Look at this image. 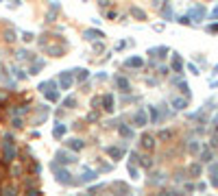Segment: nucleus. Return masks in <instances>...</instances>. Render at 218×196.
<instances>
[{
  "label": "nucleus",
  "instance_id": "1",
  "mask_svg": "<svg viewBox=\"0 0 218 196\" xmlns=\"http://www.w3.org/2000/svg\"><path fill=\"white\" fill-rule=\"evenodd\" d=\"M52 172H54V176H57L61 183H70V179H68L70 174L63 170V168H59V163H52Z\"/></svg>",
  "mask_w": 218,
  "mask_h": 196
},
{
  "label": "nucleus",
  "instance_id": "2",
  "mask_svg": "<svg viewBox=\"0 0 218 196\" xmlns=\"http://www.w3.org/2000/svg\"><path fill=\"white\" fill-rule=\"evenodd\" d=\"M54 157H57V161H54V163H72V161H76V159H74L72 155L63 153V151H59L57 155H54Z\"/></svg>",
  "mask_w": 218,
  "mask_h": 196
},
{
  "label": "nucleus",
  "instance_id": "3",
  "mask_svg": "<svg viewBox=\"0 0 218 196\" xmlns=\"http://www.w3.org/2000/svg\"><path fill=\"white\" fill-rule=\"evenodd\" d=\"M59 83H61V89H68V87H70V83H72V74H70V72H61Z\"/></svg>",
  "mask_w": 218,
  "mask_h": 196
},
{
  "label": "nucleus",
  "instance_id": "4",
  "mask_svg": "<svg viewBox=\"0 0 218 196\" xmlns=\"http://www.w3.org/2000/svg\"><path fill=\"white\" fill-rule=\"evenodd\" d=\"M133 122H135V126H144L146 124V114H144V111H138L135 118H133Z\"/></svg>",
  "mask_w": 218,
  "mask_h": 196
},
{
  "label": "nucleus",
  "instance_id": "5",
  "mask_svg": "<svg viewBox=\"0 0 218 196\" xmlns=\"http://www.w3.org/2000/svg\"><path fill=\"white\" fill-rule=\"evenodd\" d=\"M63 133H66V126H63V124H54V129H52V135H54V137H61Z\"/></svg>",
  "mask_w": 218,
  "mask_h": 196
},
{
  "label": "nucleus",
  "instance_id": "6",
  "mask_svg": "<svg viewBox=\"0 0 218 196\" xmlns=\"http://www.w3.org/2000/svg\"><path fill=\"white\" fill-rule=\"evenodd\" d=\"M85 37H87V39H101V37H105V35H103L101 31H87Z\"/></svg>",
  "mask_w": 218,
  "mask_h": 196
},
{
  "label": "nucleus",
  "instance_id": "7",
  "mask_svg": "<svg viewBox=\"0 0 218 196\" xmlns=\"http://www.w3.org/2000/svg\"><path fill=\"white\" fill-rule=\"evenodd\" d=\"M103 102H105V109L107 111L114 109V96H103Z\"/></svg>",
  "mask_w": 218,
  "mask_h": 196
},
{
  "label": "nucleus",
  "instance_id": "8",
  "mask_svg": "<svg viewBox=\"0 0 218 196\" xmlns=\"http://www.w3.org/2000/svg\"><path fill=\"white\" fill-rule=\"evenodd\" d=\"M68 146H70V148H74V151H81V148H83V142H81V139H70Z\"/></svg>",
  "mask_w": 218,
  "mask_h": 196
},
{
  "label": "nucleus",
  "instance_id": "9",
  "mask_svg": "<svg viewBox=\"0 0 218 196\" xmlns=\"http://www.w3.org/2000/svg\"><path fill=\"white\" fill-rule=\"evenodd\" d=\"M126 65H129V68H140V65H142V59H140V57H133V59L126 61Z\"/></svg>",
  "mask_w": 218,
  "mask_h": 196
},
{
  "label": "nucleus",
  "instance_id": "10",
  "mask_svg": "<svg viewBox=\"0 0 218 196\" xmlns=\"http://www.w3.org/2000/svg\"><path fill=\"white\" fill-rule=\"evenodd\" d=\"M94 179H96L94 170H83V181H94Z\"/></svg>",
  "mask_w": 218,
  "mask_h": 196
},
{
  "label": "nucleus",
  "instance_id": "11",
  "mask_svg": "<svg viewBox=\"0 0 218 196\" xmlns=\"http://www.w3.org/2000/svg\"><path fill=\"white\" fill-rule=\"evenodd\" d=\"M118 85H120V89H129V81H126V79H122V76H118Z\"/></svg>",
  "mask_w": 218,
  "mask_h": 196
},
{
  "label": "nucleus",
  "instance_id": "12",
  "mask_svg": "<svg viewBox=\"0 0 218 196\" xmlns=\"http://www.w3.org/2000/svg\"><path fill=\"white\" fill-rule=\"evenodd\" d=\"M107 153H109V155H111V157H114V159H118V157H120V155H122L120 151H118V148H107Z\"/></svg>",
  "mask_w": 218,
  "mask_h": 196
},
{
  "label": "nucleus",
  "instance_id": "13",
  "mask_svg": "<svg viewBox=\"0 0 218 196\" xmlns=\"http://www.w3.org/2000/svg\"><path fill=\"white\" fill-rule=\"evenodd\" d=\"M120 133H122L124 137H131V135H133V131H131V129H126V126H120Z\"/></svg>",
  "mask_w": 218,
  "mask_h": 196
},
{
  "label": "nucleus",
  "instance_id": "14",
  "mask_svg": "<svg viewBox=\"0 0 218 196\" xmlns=\"http://www.w3.org/2000/svg\"><path fill=\"white\" fill-rule=\"evenodd\" d=\"M76 72H79V74H76L79 81H85V79H87V72H85V70H76Z\"/></svg>",
  "mask_w": 218,
  "mask_h": 196
},
{
  "label": "nucleus",
  "instance_id": "15",
  "mask_svg": "<svg viewBox=\"0 0 218 196\" xmlns=\"http://www.w3.org/2000/svg\"><path fill=\"white\" fill-rule=\"evenodd\" d=\"M142 142H144V146H146V148H153V137H148V135H146V137L142 139Z\"/></svg>",
  "mask_w": 218,
  "mask_h": 196
},
{
  "label": "nucleus",
  "instance_id": "16",
  "mask_svg": "<svg viewBox=\"0 0 218 196\" xmlns=\"http://www.w3.org/2000/svg\"><path fill=\"white\" fill-rule=\"evenodd\" d=\"M172 105H175L177 109H183V107H185V100H175V102H172Z\"/></svg>",
  "mask_w": 218,
  "mask_h": 196
},
{
  "label": "nucleus",
  "instance_id": "17",
  "mask_svg": "<svg viewBox=\"0 0 218 196\" xmlns=\"http://www.w3.org/2000/svg\"><path fill=\"white\" fill-rule=\"evenodd\" d=\"M172 68H175V70L179 72V70H181V59H175V63H172Z\"/></svg>",
  "mask_w": 218,
  "mask_h": 196
},
{
  "label": "nucleus",
  "instance_id": "18",
  "mask_svg": "<svg viewBox=\"0 0 218 196\" xmlns=\"http://www.w3.org/2000/svg\"><path fill=\"white\" fill-rule=\"evenodd\" d=\"M131 13H133V15H135V17H144V13H142V11H140V9H133V11H131Z\"/></svg>",
  "mask_w": 218,
  "mask_h": 196
},
{
  "label": "nucleus",
  "instance_id": "19",
  "mask_svg": "<svg viewBox=\"0 0 218 196\" xmlns=\"http://www.w3.org/2000/svg\"><path fill=\"white\" fill-rule=\"evenodd\" d=\"M15 37H13V31H7V42H13Z\"/></svg>",
  "mask_w": 218,
  "mask_h": 196
},
{
  "label": "nucleus",
  "instance_id": "20",
  "mask_svg": "<svg viewBox=\"0 0 218 196\" xmlns=\"http://www.w3.org/2000/svg\"><path fill=\"white\" fill-rule=\"evenodd\" d=\"M74 105V98H66V107H72Z\"/></svg>",
  "mask_w": 218,
  "mask_h": 196
}]
</instances>
